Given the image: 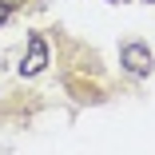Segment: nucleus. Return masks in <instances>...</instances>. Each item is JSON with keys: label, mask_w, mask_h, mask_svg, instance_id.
<instances>
[{"label": "nucleus", "mask_w": 155, "mask_h": 155, "mask_svg": "<svg viewBox=\"0 0 155 155\" xmlns=\"http://www.w3.org/2000/svg\"><path fill=\"white\" fill-rule=\"evenodd\" d=\"M119 64L127 68L131 76H151V48L147 44H123V52H119Z\"/></svg>", "instance_id": "1"}, {"label": "nucleus", "mask_w": 155, "mask_h": 155, "mask_svg": "<svg viewBox=\"0 0 155 155\" xmlns=\"http://www.w3.org/2000/svg\"><path fill=\"white\" fill-rule=\"evenodd\" d=\"M44 64H48V44L40 36H28V56H24L20 72L24 76H36V72H44Z\"/></svg>", "instance_id": "2"}, {"label": "nucleus", "mask_w": 155, "mask_h": 155, "mask_svg": "<svg viewBox=\"0 0 155 155\" xmlns=\"http://www.w3.org/2000/svg\"><path fill=\"white\" fill-rule=\"evenodd\" d=\"M12 8H16V0H0V24L8 20V12H12Z\"/></svg>", "instance_id": "3"}]
</instances>
